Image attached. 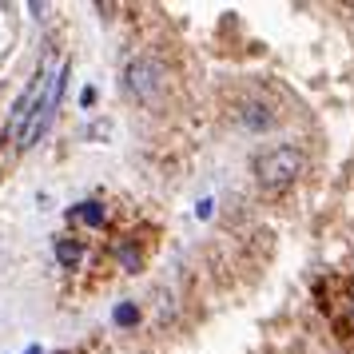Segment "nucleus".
Wrapping results in <instances>:
<instances>
[{
  "mask_svg": "<svg viewBox=\"0 0 354 354\" xmlns=\"http://www.w3.org/2000/svg\"><path fill=\"white\" fill-rule=\"evenodd\" d=\"M299 176H303V151L290 147V144L267 147L255 160V179L267 192H283V187H290Z\"/></svg>",
  "mask_w": 354,
  "mask_h": 354,
  "instance_id": "obj_1",
  "label": "nucleus"
},
{
  "mask_svg": "<svg viewBox=\"0 0 354 354\" xmlns=\"http://www.w3.org/2000/svg\"><path fill=\"white\" fill-rule=\"evenodd\" d=\"M52 84V56L40 64V72H36V80L28 84V92L17 100V112H12V120H8V140H20L24 136V128L32 124L36 108H40V100H44V92H48Z\"/></svg>",
  "mask_w": 354,
  "mask_h": 354,
  "instance_id": "obj_2",
  "label": "nucleus"
},
{
  "mask_svg": "<svg viewBox=\"0 0 354 354\" xmlns=\"http://www.w3.org/2000/svg\"><path fill=\"white\" fill-rule=\"evenodd\" d=\"M124 88L136 104H151V100L163 92V68L151 60V56H140L131 60L128 72H124Z\"/></svg>",
  "mask_w": 354,
  "mask_h": 354,
  "instance_id": "obj_3",
  "label": "nucleus"
},
{
  "mask_svg": "<svg viewBox=\"0 0 354 354\" xmlns=\"http://www.w3.org/2000/svg\"><path fill=\"white\" fill-rule=\"evenodd\" d=\"M64 76H68V64H60V72L52 76V84H48V92H44V100H40V108H36V115H32V124L24 128V136H20V147H32L40 136H44V128H48V120H52V112L60 108V96H64Z\"/></svg>",
  "mask_w": 354,
  "mask_h": 354,
  "instance_id": "obj_4",
  "label": "nucleus"
},
{
  "mask_svg": "<svg viewBox=\"0 0 354 354\" xmlns=\"http://www.w3.org/2000/svg\"><path fill=\"white\" fill-rule=\"evenodd\" d=\"M239 120H243V128H251V131H267V128H274V112L267 108V104H259V100L243 104Z\"/></svg>",
  "mask_w": 354,
  "mask_h": 354,
  "instance_id": "obj_5",
  "label": "nucleus"
},
{
  "mask_svg": "<svg viewBox=\"0 0 354 354\" xmlns=\"http://www.w3.org/2000/svg\"><path fill=\"white\" fill-rule=\"evenodd\" d=\"M56 259H60L64 267H76V263L84 259V247L76 239H56Z\"/></svg>",
  "mask_w": 354,
  "mask_h": 354,
  "instance_id": "obj_6",
  "label": "nucleus"
},
{
  "mask_svg": "<svg viewBox=\"0 0 354 354\" xmlns=\"http://www.w3.org/2000/svg\"><path fill=\"white\" fill-rule=\"evenodd\" d=\"M72 219H76V223H88V227H100L104 223V211H100V203H76Z\"/></svg>",
  "mask_w": 354,
  "mask_h": 354,
  "instance_id": "obj_7",
  "label": "nucleus"
},
{
  "mask_svg": "<svg viewBox=\"0 0 354 354\" xmlns=\"http://www.w3.org/2000/svg\"><path fill=\"white\" fill-rule=\"evenodd\" d=\"M115 322H124V326H136V322H140V310H136V306H115Z\"/></svg>",
  "mask_w": 354,
  "mask_h": 354,
  "instance_id": "obj_8",
  "label": "nucleus"
},
{
  "mask_svg": "<svg viewBox=\"0 0 354 354\" xmlns=\"http://www.w3.org/2000/svg\"><path fill=\"white\" fill-rule=\"evenodd\" d=\"M351 315H354V290H351Z\"/></svg>",
  "mask_w": 354,
  "mask_h": 354,
  "instance_id": "obj_9",
  "label": "nucleus"
}]
</instances>
